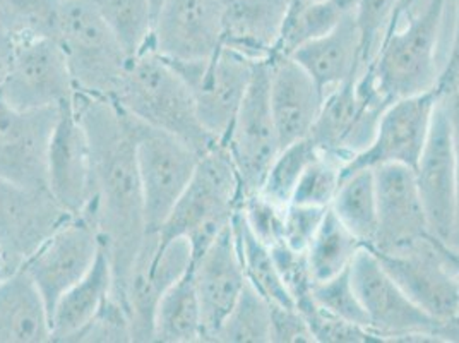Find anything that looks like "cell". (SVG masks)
Wrapping results in <instances>:
<instances>
[{"instance_id":"obj_42","label":"cell","mask_w":459,"mask_h":343,"mask_svg":"<svg viewBox=\"0 0 459 343\" xmlns=\"http://www.w3.org/2000/svg\"><path fill=\"white\" fill-rule=\"evenodd\" d=\"M274 263L278 268V273L283 280V286L288 290L291 301L297 309H304L310 304L312 299V288H314V277L307 261L306 252H299L288 248L285 242L274 244L271 248Z\"/></svg>"},{"instance_id":"obj_38","label":"cell","mask_w":459,"mask_h":343,"mask_svg":"<svg viewBox=\"0 0 459 343\" xmlns=\"http://www.w3.org/2000/svg\"><path fill=\"white\" fill-rule=\"evenodd\" d=\"M343 179V162L319 152L308 163L290 203L329 208Z\"/></svg>"},{"instance_id":"obj_1","label":"cell","mask_w":459,"mask_h":343,"mask_svg":"<svg viewBox=\"0 0 459 343\" xmlns=\"http://www.w3.org/2000/svg\"><path fill=\"white\" fill-rule=\"evenodd\" d=\"M74 105L91 152L93 194L81 215L95 224L110 261L112 295L126 303L127 282L148 233L131 115L112 98L76 95Z\"/></svg>"},{"instance_id":"obj_30","label":"cell","mask_w":459,"mask_h":343,"mask_svg":"<svg viewBox=\"0 0 459 343\" xmlns=\"http://www.w3.org/2000/svg\"><path fill=\"white\" fill-rule=\"evenodd\" d=\"M357 0H321L300 7H290L276 54L291 56L312 40L333 31L342 21L355 13Z\"/></svg>"},{"instance_id":"obj_16","label":"cell","mask_w":459,"mask_h":343,"mask_svg":"<svg viewBox=\"0 0 459 343\" xmlns=\"http://www.w3.org/2000/svg\"><path fill=\"white\" fill-rule=\"evenodd\" d=\"M58 109L20 110L0 96V179L48 191L47 154Z\"/></svg>"},{"instance_id":"obj_14","label":"cell","mask_w":459,"mask_h":343,"mask_svg":"<svg viewBox=\"0 0 459 343\" xmlns=\"http://www.w3.org/2000/svg\"><path fill=\"white\" fill-rule=\"evenodd\" d=\"M439 100V93L434 90L393 101L381 115L370 145L344 163L343 177L360 169L393 163L413 169L427 143Z\"/></svg>"},{"instance_id":"obj_50","label":"cell","mask_w":459,"mask_h":343,"mask_svg":"<svg viewBox=\"0 0 459 343\" xmlns=\"http://www.w3.org/2000/svg\"><path fill=\"white\" fill-rule=\"evenodd\" d=\"M20 268V261L0 244V282L9 278L11 275H14Z\"/></svg>"},{"instance_id":"obj_35","label":"cell","mask_w":459,"mask_h":343,"mask_svg":"<svg viewBox=\"0 0 459 343\" xmlns=\"http://www.w3.org/2000/svg\"><path fill=\"white\" fill-rule=\"evenodd\" d=\"M317 154L319 148L308 136L295 143H290L276 154L259 192L264 194L273 203L285 208L291 201V196L302 173Z\"/></svg>"},{"instance_id":"obj_33","label":"cell","mask_w":459,"mask_h":343,"mask_svg":"<svg viewBox=\"0 0 459 343\" xmlns=\"http://www.w3.org/2000/svg\"><path fill=\"white\" fill-rule=\"evenodd\" d=\"M93 4L129 57L150 48L156 18L152 0H93Z\"/></svg>"},{"instance_id":"obj_49","label":"cell","mask_w":459,"mask_h":343,"mask_svg":"<svg viewBox=\"0 0 459 343\" xmlns=\"http://www.w3.org/2000/svg\"><path fill=\"white\" fill-rule=\"evenodd\" d=\"M436 337L440 343H459V311L439 321L436 328Z\"/></svg>"},{"instance_id":"obj_20","label":"cell","mask_w":459,"mask_h":343,"mask_svg":"<svg viewBox=\"0 0 459 343\" xmlns=\"http://www.w3.org/2000/svg\"><path fill=\"white\" fill-rule=\"evenodd\" d=\"M377 194V235L370 251L398 252L432 235L413 169L383 165L374 169Z\"/></svg>"},{"instance_id":"obj_23","label":"cell","mask_w":459,"mask_h":343,"mask_svg":"<svg viewBox=\"0 0 459 343\" xmlns=\"http://www.w3.org/2000/svg\"><path fill=\"white\" fill-rule=\"evenodd\" d=\"M69 216L50 192L0 179V244L21 265Z\"/></svg>"},{"instance_id":"obj_37","label":"cell","mask_w":459,"mask_h":343,"mask_svg":"<svg viewBox=\"0 0 459 343\" xmlns=\"http://www.w3.org/2000/svg\"><path fill=\"white\" fill-rule=\"evenodd\" d=\"M417 0H357L355 20L362 41V71L374 60L389 26Z\"/></svg>"},{"instance_id":"obj_28","label":"cell","mask_w":459,"mask_h":343,"mask_svg":"<svg viewBox=\"0 0 459 343\" xmlns=\"http://www.w3.org/2000/svg\"><path fill=\"white\" fill-rule=\"evenodd\" d=\"M154 342H203V314L192 267L161 295L154 314Z\"/></svg>"},{"instance_id":"obj_39","label":"cell","mask_w":459,"mask_h":343,"mask_svg":"<svg viewBox=\"0 0 459 343\" xmlns=\"http://www.w3.org/2000/svg\"><path fill=\"white\" fill-rule=\"evenodd\" d=\"M312 299L327 312L346 320L350 323L368 328L364 307L351 282L350 269L325 282H316L312 288Z\"/></svg>"},{"instance_id":"obj_34","label":"cell","mask_w":459,"mask_h":343,"mask_svg":"<svg viewBox=\"0 0 459 343\" xmlns=\"http://www.w3.org/2000/svg\"><path fill=\"white\" fill-rule=\"evenodd\" d=\"M271 343V304L246 284L212 343Z\"/></svg>"},{"instance_id":"obj_19","label":"cell","mask_w":459,"mask_h":343,"mask_svg":"<svg viewBox=\"0 0 459 343\" xmlns=\"http://www.w3.org/2000/svg\"><path fill=\"white\" fill-rule=\"evenodd\" d=\"M430 233L449 242L456 213V169L451 120L440 98L420 158L413 167Z\"/></svg>"},{"instance_id":"obj_22","label":"cell","mask_w":459,"mask_h":343,"mask_svg":"<svg viewBox=\"0 0 459 343\" xmlns=\"http://www.w3.org/2000/svg\"><path fill=\"white\" fill-rule=\"evenodd\" d=\"M269 103L280 146L307 137L323 109L325 93L314 77L290 56L268 60Z\"/></svg>"},{"instance_id":"obj_3","label":"cell","mask_w":459,"mask_h":343,"mask_svg":"<svg viewBox=\"0 0 459 343\" xmlns=\"http://www.w3.org/2000/svg\"><path fill=\"white\" fill-rule=\"evenodd\" d=\"M447 2L429 0L420 13L410 7L385 31L376 57L364 71H368L387 103L436 90Z\"/></svg>"},{"instance_id":"obj_11","label":"cell","mask_w":459,"mask_h":343,"mask_svg":"<svg viewBox=\"0 0 459 343\" xmlns=\"http://www.w3.org/2000/svg\"><path fill=\"white\" fill-rule=\"evenodd\" d=\"M0 96L14 109H58L76 98L67 58L56 37L16 41Z\"/></svg>"},{"instance_id":"obj_51","label":"cell","mask_w":459,"mask_h":343,"mask_svg":"<svg viewBox=\"0 0 459 343\" xmlns=\"http://www.w3.org/2000/svg\"><path fill=\"white\" fill-rule=\"evenodd\" d=\"M446 254H447V258H449L451 265H453L455 271H456V275H458L459 282V249L449 248V246L446 244Z\"/></svg>"},{"instance_id":"obj_43","label":"cell","mask_w":459,"mask_h":343,"mask_svg":"<svg viewBox=\"0 0 459 343\" xmlns=\"http://www.w3.org/2000/svg\"><path fill=\"white\" fill-rule=\"evenodd\" d=\"M240 213L250 232L269 248L283 242L285 208L273 203L264 194L254 192L240 201Z\"/></svg>"},{"instance_id":"obj_7","label":"cell","mask_w":459,"mask_h":343,"mask_svg":"<svg viewBox=\"0 0 459 343\" xmlns=\"http://www.w3.org/2000/svg\"><path fill=\"white\" fill-rule=\"evenodd\" d=\"M368 330L381 342H437L439 321L411 303L370 249L362 248L350 267Z\"/></svg>"},{"instance_id":"obj_48","label":"cell","mask_w":459,"mask_h":343,"mask_svg":"<svg viewBox=\"0 0 459 343\" xmlns=\"http://www.w3.org/2000/svg\"><path fill=\"white\" fill-rule=\"evenodd\" d=\"M14 47H16V39L0 24V88L7 76Z\"/></svg>"},{"instance_id":"obj_45","label":"cell","mask_w":459,"mask_h":343,"mask_svg":"<svg viewBox=\"0 0 459 343\" xmlns=\"http://www.w3.org/2000/svg\"><path fill=\"white\" fill-rule=\"evenodd\" d=\"M271 342H314L306 316L295 305L271 304Z\"/></svg>"},{"instance_id":"obj_4","label":"cell","mask_w":459,"mask_h":343,"mask_svg":"<svg viewBox=\"0 0 459 343\" xmlns=\"http://www.w3.org/2000/svg\"><path fill=\"white\" fill-rule=\"evenodd\" d=\"M242 188L229 153L220 143L201 154L186 191L158 229V242L165 246L186 239L197 259L212 241L231 225L240 208Z\"/></svg>"},{"instance_id":"obj_6","label":"cell","mask_w":459,"mask_h":343,"mask_svg":"<svg viewBox=\"0 0 459 343\" xmlns=\"http://www.w3.org/2000/svg\"><path fill=\"white\" fill-rule=\"evenodd\" d=\"M131 122L146 225L148 232H158L191 182L201 154L172 134L152 128L133 115Z\"/></svg>"},{"instance_id":"obj_13","label":"cell","mask_w":459,"mask_h":343,"mask_svg":"<svg viewBox=\"0 0 459 343\" xmlns=\"http://www.w3.org/2000/svg\"><path fill=\"white\" fill-rule=\"evenodd\" d=\"M374 254L406 297L434 320L458 312V275L446 254V242L429 235L398 252Z\"/></svg>"},{"instance_id":"obj_21","label":"cell","mask_w":459,"mask_h":343,"mask_svg":"<svg viewBox=\"0 0 459 343\" xmlns=\"http://www.w3.org/2000/svg\"><path fill=\"white\" fill-rule=\"evenodd\" d=\"M192 275L203 314V342L212 343L247 284L233 225L192 261Z\"/></svg>"},{"instance_id":"obj_36","label":"cell","mask_w":459,"mask_h":343,"mask_svg":"<svg viewBox=\"0 0 459 343\" xmlns=\"http://www.w3.org/2000/svg\"><path fill=\"white\" fill-rule=\"evenodd\" d=\"M60 0H0V24L16 39L54 37Z\"/></svg>"},{"instance_id":"obj_47","label":"cell","mask_w":459,"mask_h":343,"mask_svg":"<svg viewBox=\"0 0 459 343\" xmlns=\"http://www.w3.org/2000/svg\"><path fill=\"white\" fill-rule=\"evenodd\" d=\"M444 105L447 109V115L451 120V131H453V146H455V169H456V213H455V227L447 246L459 249V90L444 96Z\"/></svg>"},{"instance_id":"obj_25","label":"cell","mask_w":459,"mask_h":343,"mask_svg":"<svg viewBox=\"0 0 459 343\" xmlns=\"http://www.w3.org/2000/svg\"><path fill=\"white\" fill-rule=\"evenodd\" d=\"M295 58L325 95L362 73V41L355 13L348 14L333 31L297 48Z\"/></svg>"},{"instance_id":"obj_18","label":"cell","mask_w":459,"mask_h":343,"mask_svg":"<svg viewBox=\"0 0 459 343\" xmlns=\"http://www.w3.org/2000/svg\"><path fill=\"white\" fill-rule=\"evenodd\" d=\"M225 0H163L152 45L167 60H199L221 48Z\"/></svg>"},{"instance_id":"obj_46","label":"cell","mask_w":459,"mask_h":343,"mask_svg":"<svg viewBox=\"0 0 459 343\" xmlns=\"http://www.w3.org/2000/svg\"><path fill=\"white\" fill-rule=\"evenodd\" d=\"M459 90V0L455 5V24H453V37L447 48L446 58L440 66L439 79L436 84V92L440 98L451 95Z\"/></svg>"},{"instance_id":"obj_26","label":"cell","mask_w":459,"mask_h":343,"mask_svg":"<svg viewBox=\"0 0 459 343\" xmlns=\"http://www.w3.org/2000/svg\"><path fill=\"white\" fill-rule=\"evenodd\" d=\"M114 288L112 267L103 248L88 273L71 286L50 312V342L71 343L110 299Z\"/></svg>"},{"instance_id":"obj_12","label":"cell","mask_w":459,"mask_h":343,"mask_svg":"<svg viewBox=\"0 0 459 343\" xmlns=\"http://www.w3.org/2000/svg\"><path fill=\"white\" fill-rule=\"evenodd\" d=\"M101 249L95 224L86 215L69 216L35 249L21 268L37 286L48 318L58 299L95 263Z\"/></svg>"},{"instance_id":"obj_17","label":"cell","mask_w":459,"mask_h":343,"mask_svg":"<svg viewBox=\"0 0 459 343\" xmlns=\"http://www.w3.org/2000/svg\"><path fill=\"white\" fill-rule=\"evenodd\" d=\"M47 189L71 216L84 213L91 203V152L74 100L58 109L47 154Z\"/></svg>"},{"instance_id":"obj_31","label":"cell","mask_w":459,"mask_h":343,"mask_svg":"<svg viewBox=\"0 0 459 343\" xmlns=\"http://www.w3.org/2000/svg\"><path fill=\"white\" fill-rule=\"evenodd\" d=\"M231 225L237 237L247 284L254 286L269 304L295 305L278 273L271 248L250 232L240 208L233 215Z\"/></svg>"},{"instance_id":"obj_10","label":"cell","mask_w":459,"mask_h":343,"mask_svg":"<svg viewBox=\"0 0 459 343\" xmlns=\"http://www.w3.org/2000/svg\"><path fill=\"white\" fill-rule=\"evenodd\" d=\"M221 145L238 175L242 198L261 191L269 167L281 150L269 103L268 60L257 64L249 90Z\"/></svg>"},{"instance_id":"obj_29","label":"cell","mask_w":459,"mask_h":343,"mask_svg":"<svg viewBox=\"0 0 459 343\" xmlns=\"http://www.w3.org/2000/svg\"><path fill=\"white\" fill-rule=\"evenodd\" d=\"M364 248H372L377 235V194L374 169L346 173L331 207Z\"/></svg>"},{"instance_id":"obj_8","label":"cell","mask_w":459,"mask_h":343,"mask_svg":"<svg viewBox=\"0 0 459 343\" xmlns=\"http://www.w3.org/2000/svg\"><path fill=\"white\" fill-rule=\"evenodd\" d=\"M368 71L329 92L308 137L319 152L344 163L370 145L379 119L389 107Z\"/></svg>"},{"instance_id":"obj_15","label":"cell","mask_w":459,"mask_h":343,"mask_svg":"<svg viewBox=\"0 0 459 343\" xmlns=\"http://www.w3.org/2000/svg\"><path fill=\"white\" fill-rule=\"evenodd\" d=\"M192 267V249L186 239L160 246L158 232H148L131 271L126 303L133 343L154 342V314L161 295Z\"/></svg>"},{"instance_id":"obj_5","label":"cell","mask_w":459,"mask_h":343,"mask_svg":"<svg viewBox=\"0 0 459 343\" xmlns=\"http://www.w3.org/2000/svg\"><path fill=\"white\" fill-rule=\"evenodd\" d=\"M54 37L67 58L76 95L114 98L131 57L93 0H60Z\"/></svg>"},{"instance_id":"obj_44","label":"cell","mask_w":459,"mask_h":343,"mask_svg":"<svg viewBox=\"0 0 459 343\" xmlns=\"http://www.w3.org/2000/svg\"><path fill=\"white\" fill-rule=\"evenodd\" d=\"M327 208L290 203L283 216V242L288 248L307 252L325 220Z\"/></svg>"},{"instance_id":"obj_53","label":"cell","mask_w":459,"mask_h":343,"mask_svg":"<svg viewBox=\"0 0 459 343\" xmlns=\"http://www.w3.org/2000/svg\"><path fill=\"white\" fill-rule=\"evenodd\" d=\"M152 2H153L154 11L158 13V9H160V5L163 4V0H152Z\"/></svg>"},{"instance_id":"obj_52","label":"cell","mask_w":459,"mask_h":343,"mask_svg":"<svg viewBox=\"0 0 459 343\" xmlns=\"http://www.w3.org/2000/svg\"><path fill=\"white\" fill-rule=\"evenodd\" d=\"M312 2H321V0H291L290 7H300V5H306V4H312Z\"/></svg>"},{"instance_id":"obj_2","label":"cell","mask_w":459,"mask_h":343,"mask_svg":"<svg viewBox=\"0 0 459 343\" xmlns=\"http://www.w3.org/2000/svg\"><path fill=\"white\" fill-rule=\"evenodd\" d=\"M112 100L127 114L172 134L199 154L220 145L201 124L186 81L153 48L129 60Z\"/></svg>"},{"instance_id":"obj_27","label":"cell","mask_w":459,"mask_h":343,"mask_svg":"<svg viewBox=\"0 0 459 343\" xmlns=\"http://www.w3.org/2000/svg\"><path fill=\"white\" fill-rule=\"evenodd\" d=\"M50 342V318L41 295L20 268L0 282V343Z\"/></svg>"},{"instance_id":"obj_24","label":"cell","mask_w":459,"mask_h":343,"mask_svg":"<svg viewBox=\"0 0 459 343\" xmlns=\"http://www.w3.org/2000/svg\"><path fill=\"white\" fill-rule=\"evenodd\" d=\"M291 0H225L221 47L255 62L276 54Z\"/></svg>"},{"instance_id":"obj_41","label":"cell","mask_w":459,"mask_h":343,"mask_svg":"<svg viewBox=\"0 0 459 343\" xmlns=\"http://www.w3.org/2000/svg\"><path fill=\"white\" fill-rule=\"evenodd\" d=\"M306 316L307 323L314 335V342L319 343H372L381 342L368 328L350 323L331 312H327L314 301L299 309Z\"/></svg>"},{"instance_id":"obj_40","label":"cell","mask_w":459,"mask_h":343,"mask_svg":"<svg viewBox=\"0 0 459 343\" xmlns=\"http://www.w3.org/2000/svg\"><path fill=\"white\" fill-rule=\"evenodd\" d=\"M71 343H133L127 304L110 295L95 318L77 333Z\"/></svg>"},{"instance_id":"obj_32","label":"cell","mask_w":459,"mask_h":343,"mask_svg":"<svg viewBox=\"0 0 459 343\" xmlns=\"http://www.w3.org/2000/svg\"><path fill=\"white\" fill-rule=\"evenodd\" d=\"M362 248L360 241L327 208L325 220L306 252L314 280L325 282L350 269Z\"/></svg>"},{"instance_id":"obj_9","label":"cell","mask_w":459,"mask_h":343,"mask_svg":"<svg viewBox=\"0 0 459 343\" xmlns=\"http://www.w3.org/2000/svg\"><path fill=\"white\" fill-rule=\"evenodd\" d=\"M169 62L189 86L201 124L221 143L246 98L259 62L225 47L211 57Z\"/></svg>"}]
</instances>
